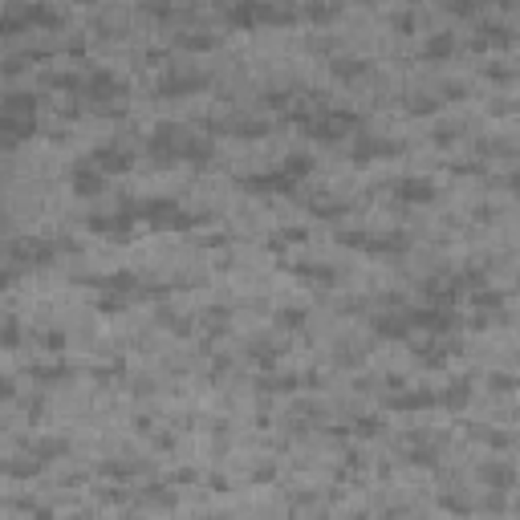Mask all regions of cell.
<instances>
[{
    "instance_id": "4",
    "label": "cell",
    "mask_w": 520,
    "mask_h": 520,
    "mask_svg": "<svg viewBox=\"0 0 520 520\" xmlns=\"http://www.w3.org/2000/svg\"><path fill=\"white\" fill-rule=\"evenodd\" d=\"M199 85H208L199 73H171V78L159 81V94L162 98H179V94H191V90H199Z\"/></svg>"
},
{
    "instance_id": "10",
    "label": "cell",
    "mask_w": 520,
    "mask_h": 520,
    "mask_svg": "<svg viewBox=\"0 0 520 520\" xmlns=\"http://www.w3.org/2000/svg\"><path fill=\"white\" fill-rule=\"evenodd\" d=\"M143 471V463H126V459H106L102 463V475H134Z\"/></svg>"
},
{
    "instance_id": "16",
    "label": "cell",
    "mask_w": 520,
    "mask_h": 520,
    "mask_svg": "<svg viewBox=\"0 0 520 520\" xmlns=\"http://www.w3.org/2000/svg\"><path fill=\"white\" fill-rule=\"evenodd\" d=\"M508 187H512V191H520V171H516V175H508Z\"/></svg>"
},
{
    "instance_id": "1",
    "label": "cell",
    "mask_w": 520,
    "mask_h": 520,
    "mask_svg": "<svg viewBox=\"0 0 520 520\" xmlns=\"http://www.w3.org/2000/svg\"><path fill=\"white\" fill-rule=\"evenodd\" d=\"M341 244H354V248H370V252H403L406 236H366V232H341Z\"/></svg>"
},
{
    "instance_id": "8",
    "label": "cell",
    "mask_w": 520,
    "mask_h": 520,
    "mask_svg": "<svg viewBox=\"0 0 520 520\" xmlns=\"http://www.w3.org/2000/svg\"><path fill=\"white\" fill-rule=\"evenodd\" d=\"M480 475H484V484H496V488H508V484H512V468H508V463H488Z\"/></svg>"
},
{
    "instance_id": "7",
    "label": "cell",
    "mask_w": 520,
    "mask_h": 520,
    "mask_svg": "<svg viewBox=\"0 0 520 520\" xmlns=\"http://www.w3.org/2000/svg\"><path fill=\"white\" fill-rule=\"evenodd\" d=\"M447 53H455V37H447V32H439L422 45V57H447Z\"/></svg>"
},
{
    "instance_id": "6",
    "label": "cell",
    "mask_w": 520,
    "mask_h": 520,
    "mask_svg": "<svg viewBox=\"0 0 520 520\" xmlns=\"http://www.w3.org/2000/svg\"><path fill=\"white\" fill-rule=\"evenodd\" d=\"M398 146L394 143H382V138H362V143L354 146V159L358 162H370V159H378V155H394Z\"/></svg>"
},
{
    "instance_id": "3",
    "label": "cell",
    "mask_w": 520,
    "mask_h": 520,
    "mask_svg": "<svg viewBox=\"0 0 520 520\" xmlns=\"http://www.w3.org/2000/svg\"><path fill=\"white\" fill-rule=\"evenodd\" d=\"M102 187H106L102 171H98V167H94L90 159H85V162L78 167V171H73V191H78V195H98Z\"/></svg>"
},
{
    "instance_id": "5",
    "label": "cell",
    "mask_w": 520,
    "mask_h": 520,
    "mask_svg": "<svg viewBox=\"0 0 520 520\" xmlns=\"http://www.w3.org/2000/svg\"><path fill=\"white\" fill-rule=\"evenodd\" d=\"M90 162H94L98 171H126L130 155H126V150H118V146H102V150L90 155Z\"/></svg>"
},
{
    "instance_id": "14",
    "label": "cell",
    "mask_w": 520,
    "mask_h": 520,
    "mask_svg": "<svg viewBox=\"0 0 520 520\" xmlns=\"http://www.w3.org/2000/svg\"><path fill=\"white\" fill-rule=\"evenodd\" d=\"M276 321L289 325V329H297V325L305 321V313H301V309H280V313H276Z\"/></svg>"
},
{
    "instance_id": "11",
    "label": "cell",
    "mask_w": 520,
    "mask_h": 520,
    "mask_svg": "<svg viewBox=\"0 0 520 520\" xmlns=\"http://www.w3.org/2000/svg\"><path fill=\"white\" fill-rule=\"evenodd\" d=\"M333 73H338V78H362V73H366V61H333Z\"/></svg>"
},
{
    "instance_id": "2",
    "label": "cell",
    "mask_w": 520,
    "mask_h": 520,
    "mask_svg": "<svg viewBox=\"0 0 520 520\" xmlns=\"http://www.w3.org/2000/svg\"><path fill=\"white\" fill-rule=\"evenodd\" d=\"M394 195L406 199V203H431L435 199V183H427V179H398Z\"/></svg>"
},
{
    "instance_id": "13",
    "label": "cell",
    "mask_w": 520,
    "mask_h": 520,
    "mask_svg": "<svg viewBox=\"0 0 520 520\" xmlns=\"http://www.w3.org/2000/svg\"><path fill=\"white\" fill-rule=\"evenodd\" d=\"M471 301H475V305H500L504 297L496 289H475V292H471Z\"/></svg>"
},
{
    "instance_id": "15",
    "label": "cell",
    "mask_w": 520,
    "mask_h": 520,
    "mask_svg": "<svg viewBox=\"0 0 520 520\" xmlns=\"http://www.w3.org/2000/svg\"><path fill=\"white\" fill-rule=\"evenodd\" d=\"M179 45H187V49H211V45H215V37H179Z\"/></svg>"
},
{
    "instance_id": "12",
    "label": "cell",
    "mask_w": 520,
    "mask_h": 520,
    "mask_svg": "<svg viewBox=\"0 0 520 520\" xmlns=\"http://www.w3.org/2000/svg\"><path fill=\"white\" fill-rule=\"evenodd\" d=\"M508 41H512V37H508L504 29H484V37H480L475 45H508Z\"/></svg>"
},
{
    "instance_id": "9",
    "label": "cell",
    "mask_w": 520,
    "mask_h": 520,
    "mask_svg": "<svg viewBox=\"0 0 520 520\" xmlns=\"http://www.w3.org/2000/svg\"><path fill=\"white\" fill-rule=\"evenodd\" d=\"M305 13L313 16V20H329V16H338V13H341V4H338V0H309Z\"/></svg>"
}]
</instances>
